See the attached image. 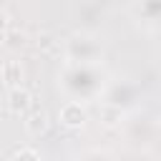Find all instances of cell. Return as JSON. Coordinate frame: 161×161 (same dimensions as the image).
<instances>
[{
	"instance_id": "6",
	"label": "cell",
	"mask_w": 161,
	"mask_h": 161,
	"mask_svg": "<svg viewBox=\"0 0 161 161\" xmlns=\"http://www.w3.org/2000/svg\"><path fill=\"white\" fill-rule=\"evenodd\" d=\"M5 30H8V15H5V13H0V35H3Z\"/></svg>"
},
{
	"instance_id": "2",
	"label": "cell",
	"mask_w": 161,
	"mask_h": 161,
	"mask_svg": "<svg viewBox=\"0 0 161 161\" xmlns=\"http://www.w3.org/2000/svg\"><path fill=\"white\" fill-rule=\"evenodd\" d=\"M30 103H33V98H30V93H28L25 88H13V93H10V103H8L13 113H23V111H28Z\"/></svg>"
},
{
	"instance_id": "1",
	"label": "cell",
	"mask_w": 161,
	"mask_h": 161,
	"mask_svg": "<svg viewBox=\"0 0 161 161\" xmlns=\"http://www.w3.org/2000/svg\"><path fill=\"white\" fill-rule=\"evenodd\" d=\"M60 121H63V126H68V128H78V126L86 121V113H83V108H80L78 103H68V106H63V111H60Z\"/></svg>"
},
{
	"instance_id": "3",
	"label": "cell",
	"mask_w": 161,
	"mask_h": 161,
	"mask_svg": "<svg viewBox=\"0 0 161 161\" xmlns=\"http://www.w3.org/2000/svg\"><path fill=\"white\" fill-rule=\"evenodd\" d=\"M45 126H48V116L43 113V111H33L30 116H28V121H25V128L30 131V133H43L45 131Z\"/></svg>"
},
{
	"instance_id": "4",
	"label": "cell",
	"mask_w": 161,
	"mask_h": 161,
	"mask_svg": "<svg viewBox=\"0 0 161 161\" xmlns=\"http://www.w3.org/2000/svg\"><path fill=\"white\" fill-rule=\"evenodd\" d=\"M20 78H23V70H20V65L18 63H13V60H8L5 65H3V80L8 83V86H18L20 83Z\"/></svg>"
},
{
	"instance_id": "5",
	"label": "cell",
	"mask_w": 161,
	"mask_h": 161,
	"mask_svg": "<svg viewBox=\"0 0 161 161\" xmlns=\"http://www.w3.org/2000/svg\"><path fill=\"white\" fill-rule=\"evenodd\" d=\"M13 156H25V158H38V151H30V148H18V151H13Z\"/></svg>"
}]
</instances>
